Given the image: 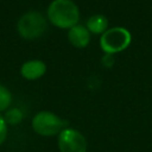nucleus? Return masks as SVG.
Here are the masks:
<instances>
[{"label":"nucleus","mask_w":152,"mask_h":152,"mask_svg":"<svg viewBox=\"0 0 152 152\" xmlns=\"http://www.w3.org/2000/svg\"><path fill=\"white\" fill-rule=\"evenodd\" d=\"M48 18L57 27L71 28L80 19V11L72 0H52L48 7Z\"/></svg>","instance_id":"obj_1"},{"label":"nucleus","mask_w":152,"mask_h":152,"mask_svg":"<svg viewBox=\"0 0 152 152\" xmlns=\"http://www.w3.org/2000/svg\"><path fill=\"white\" fill-rule=\"evenodd\" d=\"M66 125L68 122L65 120L49 110H42L37 113L32 119L33 131L43 137H52L59 134L64 128H66Z\"/></svg>","instance_id":"obj_2"},{"label":"nucleus","mask_w":152,"mask_h":152,"mask_svg":"<svg viewBox=\"0 0 152 152\" xmlns=\"http://www.w3.org/2000/svg\"><path fill=\"white\" fill-rule=\"evenodd\" d=\"M131 40L132 37L129 31L125 27L116 26L108 28L104 33L101 34L100 45L106 53L114 55L116 52L125 50L131 44Z\"/></svg>","instance_id":"obj_3"},{"label":"nucleus","mask_w":152,"mask_h":152,"mask_svg":"<svg viewBox=\"0 0 152 152\" xmlns=\"http://www.w3.org/2000/svg\"><path fill=\"white\" fill-rule=\"evenodd\" d=\"M18 32L25 39L39 38L48 28V23L42 13L30 11L18 20Z\"/></svg>","instance_id":"obj_4"},{"label":"nucleus","mask_w":152,"mask_h":152,"mask_svg":"<svg viewBox=\"0 0 152 152\" xmlns=\"http://www.w3.org/2000/svg\"><path fill=\"white\" fill-rule=\"evenodd\" d=\"M58 147L61 152H87V140L81 132L64 128L58 134Z\"/></svg>","instance_id":"obj_5"},{"label":"nucleus","mask_w":152,"mask_h":152,"mask_svg":"<svg viewBox=\"0 0 152 152\" xmlns=\"http://www.w3.org/2000/svg\"><path fill=\"white\" fill-rule=\"evenodd\" d=\"M68 39L75 48H86L90 42V32L87 28V26L76 24L71 28H69L68 32Z\"/></svg>","instance_id":"obj_6"},{"label":"nucleus","mask_w":152,"mask_h":152,"mask_svg":"<svg viewBox=\"0 0 152 152\" xmlns=\"http://www.w3.org/2000/svg\"><path fill=\"white\" fill-rule=\"evenodd\" d=\"M46 71V65L43 61L39 59H32L25 62L20 68V74L24 78L33 81L42 77Z\"/></svg>","instance_id":"obj_7"},{"label":"nucleus","mask_w":152,"mask_h":152,"mask_svg":"<svg viewBox=\"0 0 152 152\" xmlns=\"http://www.w3.org/2000/svg\"><path fill=\"white\" fill-rule=\"evenodd\" d=\"M87 28L91 33H104L108 30V20L102 14H94L87 20Z\"/></svg>","instance_id":"obj_8"},{"label":"nucleus","mask_w":152,"mask_h":152,"mask_svg":"<svg viewBox=\"0 0 152 152\" xmlns=\"http://www.w3.org/2000/svg\"><path fill=\"white\" fill-rule=\"evenodd\" d=\"M4 119H5L6 124L17 125L23 120V112L19 108H11L5 113Z\"/></svg>","instance_id":"obj_9"},{"label":"nucleus","mask_w":152,"mask_h":152,"mask_svg":"<svg viewBox=\"0 0 152 152\" xmlns=\"http://www.w3.org/2000/svg\"><path fill=\"white\" fill-rule=\"evenodd\" d=\"M12 102L11 91L2 84H0V112L7 109Z\"/></svg>","instance_id":"obj_10"},{"label":"nucleus","mask_w":152,"mask_h":152,"mask_svg":"<svg viewBox=\"0 0 152 152\" xmlns=\"http://www.w3.org/2000/svg\"><path fill=\"white\" fill-rule=\"evenodd\" d=\"M7 137V124L2 115H0V145L4 144Z\"/></svg>","instance_id":"obj_11"},{"label":"nucleus","mask_w":152,"mask_h":152,"mask_svg":"<svg viewBox=\"0 0 152 152\" xmlns=\"http://www.w3.org/2000/svg\"><path fill=\"white\" fill-rule=\"evenodd\" d=\"M102 64L104 66H107V68H110L114 64V57H113V55L106 53V56H103V58H102Z\"/></svg>","instance_id":"obj_12"}]
</instances>
